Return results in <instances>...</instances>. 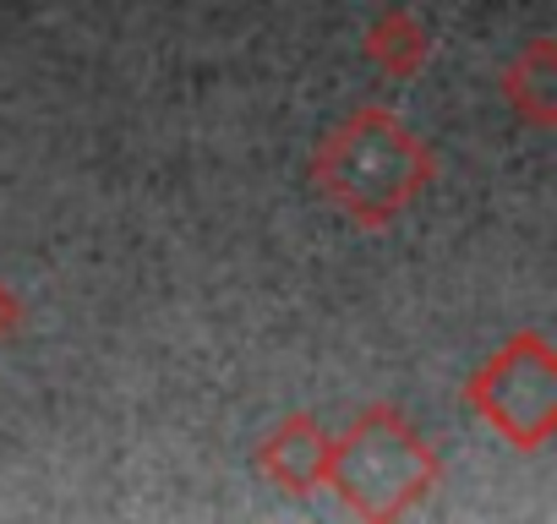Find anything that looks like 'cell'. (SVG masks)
<instances>
[{
  "instance_id": "obj_1",
  "label": "cell",
  "mask_w": 557,
  "mask_h": 524,
  "mask_svg": "<svg viewBox=\"0 0 557 524\" xmlns=\"http://www.w3.org/2000/svg\"><path fill=\"white\" fill-rule=\"evenodd\" d=\"M312 170L323 197L345 219H356L361 229H383L426 191L432 153L394 110H356L345 126L323 137Z\"/></svg>"
},
{
  "instance_id": "obj_2",
  "label": "cell",
  "mask_w": 557,
  "mask_h": 524,
  "mask_svg": "<svg viewBox=\"0 0 557 524\" xmlns=\"http://www.w3.org/2000/svg\"><path fill=\"white\" fill-rule=\"evenodd\" d=\"M437 481L432 448L410 432V421L388 404L356 415L345 437H329L323 486H334L361 519H399L410 513Z\"/></svg>"
},
{
  "instance_id": "obj_3",
  "label": "cell",
  "mask_w": 557,
  "mask_h": 524,
  "mask_svg": "<svg viewBox=\"0 0 557 524\" xmlns=\"http://www.w3.org/2000/svg\"><path fill=\"white\" fill-rule=\"evenodd\" d=\"M486 426L513 448H541L557 426V350L546 334H513L465 388Z\"/></svg>"
},
{
  "instance_id": "obj_4",
  "label": "cell",
  "mask_w": 557,
  "mask_h": 524,
  "mask_svg": "<svg viewBox=\"0 0 557 524\" xmlns=\"http://www.w3.org/2000/svg\"><path fill=\"white\" fill-rule=\"evenodd\" d=\"M323 459H329V437L318 432L312 415L278 421V426L262 437V448H257L262 475H273L285 491H312V486H323Z\"/></svg>"
},
{
  "instance_id": "obj_5",
  "label": "cell",
  "mask_w": 557,
  "mask_h": 524,
  "mask_svg": "<svg viewBox=\"0 0 557 524\" xmlns=\"http://www.w3.org/2000/svg\"><path fill=\"white\" fill-rule=\"evenodd\" d=\"M503 93L508 104L530 121V126H552L557 121V66H552V45L535 39L503 77Z\"/></svg>"
},
{
  "instance_id": "obj_6",
  "label": "cell",
  "mask_w": 557,
  "mask_h": 524,
  "mask_svg": "<svg viewBox=\"0 0 557 524\" xmlns=\"http://www.w3.org/2000/svg\"><path fill=\"white\" fill-rule=\"evenodd\" d=\"M367 55H372L383 72L410 77V72L426 66V34H421V23H416L410 12H388V17L367 34Z\"/></svg>"
},
{
  "instance_id": "obj_7",
  "label": "cell",
  "mask_w": 557,
  "mask_h": 524,
  "mask_svg": "<svg viewBox=\"0 0 557 524\" xmlns=\"http://www.w3.org/2000/svg\"><path fill=\"white\" fill-rule=\"evenodd\" d=\"M17 317H23V307H17V296L0 285V339H7L12 328H17Z\"/></svg>"
}]
</instances>
